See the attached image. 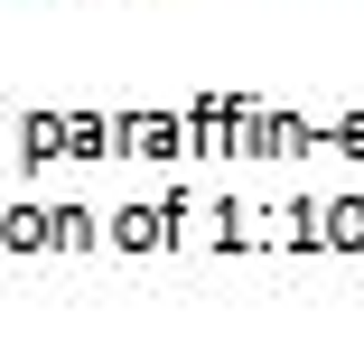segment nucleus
Listing matches in <instances>:
<instances>
[]
</instances>
